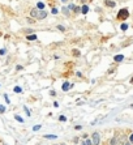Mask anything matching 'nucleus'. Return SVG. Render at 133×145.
Wrapping results in <instances>:
<instances>
[{
  "label": "nucleus",
  "mask_w": 133,
  "mask_h": 145,
  "mask_svg": "<svg viewBox=\"0 0 133 145\" xmlns=\"http://www.w3.org/2000/svg\"><path fill=\"white\" fill-rule=\"evenodd\" d=\"M128 17H129V10L127 9V8H123V9L119 10V13H118V20L124 21V20L128 18Z\"/></svg>",
  "instance_id": "nucleus-1"
},
{
  "label": "nucleus",
  "mask_w": 133,
  "mask_h": 145,
  "mask_svg": "<svg viewBox=\"0 0 133 145\" xmlns=\"http://www.w3.org/2000/svg\"><path fill=\"white\" fill-rule=\"evenodd\" d=\"M91 141H93V145H99L101 142V135L98 132H94L91 135Z\"/></svg>",
  "instance_id": "nucleus-2"
},
{
  "label": "nucleus",
  "mask_w": 133,
  "mask_h": 145,
  "mask_svg": "<svg viewBox=\"0 0 133 145\" xmlns=\"http://www.w3.org/2000/svg\"><path fill=\"white\" fill-rule=\"evenodd\" d=\"M47 12H46V10L43 9V10H39V12H38V16H37V18L38 20H44L46 18V17H47Z\"/></svg>",
  "instance_id": "nucleus-3"
},
{
  "label": "nucleus",
  "mask_w": 133,
  "mask_h": 145,
  "mask_svg": "<svg viewBox=\"0 0 133 145\" xmlns=\"http://www.w3.org/2000/svg\"><path fill=\"white\" fill-rule=\"evenodd\" d=\"M105 4H106V7H110V8H114L116 5V3L114 0H105Z\"/></svg>",
  "instance_id": "nucleus-4"
},
{
  "label": "nucleus",
  "mask_w": 133,
  "mask_h": 145,
  "mask_svg": "<svg viewBox=\"0 0 133 145\" xmlns=\"http://www.w3.org/2000/svg\"><path fill=\"white\" fill-rule=\"evenodd\" d=\"M124 60V55H115L114 56V62H118V63H120V62H123Z\"/></svg>",
  "instance_id": "nucleus-5"
},
{
  "label": "nucleus",
  "mask_w": 133,
  "mask_h": 145,
  "mask_svg": "<svg viewBox=\"0 0 133 145\" xmlns=\"http://www.w3.org/2000/svg\"><path fill=\"white\" fill-rule=\"evenodd\" d=\"M111 145H121V141L119 140L116 136H115V137L111 138Z\"/></svg>",
  "instance_id": "nucleus-6"
},
{
  "label": "nucleus",
  "mask_w": 133,
  "mask_h": 145,
  "mask_svg": "<svg viewBox=\"0 0 133 145\" xmlns=\"http://www.w3.org/2000/svg\"><path fill=\"white\" fill-rule=\"evenodd\" d=\"M88 12H89V7H88L86 4H84L82 7H81V13H82V14H86Z\"/></svg>",
  "instance_id": "nucleus-7"
},
{
  "label": "nucleus",
  "mask_w": 133,
  "mask_h": 145,
  "mask_svg": "<svg viewBox=\"0 0 133 145\" xmlns=\"http://www.w3.org/2000/svg\"><path fill=\"white\" fill-rule=\"evenodd\" d=\"M71 82H64V84H63V86H61V89L63 90H64V92H67V90H69V88H71Z\"/></svg>",
  "instance_id": "nucleus-8"
},
{
  "label": "nucleus",
  "mask_w": 133,
  "mask_h": 145,
  "mask_svg": "<svg viewBox=\"0 0 133 145\" xmlns=\"http://www.w3.org/2000/svg\"><path fill=\"white\" fill-rule=\"evenodd\" d=\"M26 39L27 40H37V36H35V34H27Z\"/></svg>",
  "instance_id": "nucleus-9"
},
{
  "label": "nucleus",
  "mask_w": 133,
  "mask_h": 145,
  "mask_svg": "<svg viewBox=\"0 0 133 145\" xmlns=\"http://www.w3.org/2000/svg\"><path fill=\"white\" fill-rule=\"evenodd\" d=\"M38 12H39V10H38L37 8H34V9L30 10V16H31V17H37V16H38Z\"/></svg>",
  "instance_id": "nucleus-10"
},
{
  "label": "nucleus",
  "mask_w": 133,
  "mask_h": 145,
  "mask_svg": "<svg viewBox=\"0 0 133 145\" xmlns=\"http://www.w3.org/2000/svg\"><path fill=\"white\" fill-rule=\"evenodd\" d=\"M61 12L64 13L65 16H69V9H68V7H63L61 8Z\"/></svg>",
  "instance_id": "nucleus-11"
},
{
  "label": "nucleus",
  "mask_w": 133,
  "mask_h": 145,
  "mask_svg": "<svg viewBox=\"0 0 133 145\" xmlns=\"http://www.w3.org/2000/svg\"><path fill=\"white\" fill-rule=\"evenodd\" d=\"M120 29H121V30H123V32H125L127 29H128V24H125V22H123V24L120 25Z\"/></svg>",
  "instance_id": "nucleus-12"
},
{
  "label": "nucleus",
  "mask_w": 133,
  "mask_h": 145,
  "mask_svg": "<svg viewBox=\"0 0 133 145\" xmlns=\"http://www.w3.org/2000/svg\"><path fill=\"white\" fill-rule=\"evenodd\" d=\"M37 8H38L39 10H43V9H44V4H43V3H40V2H39V3L37 4Z\"/></svg>",
  "instance_id": "nucleus-13"
},
{
  "label": "nucleus",
  "mask_w": 133,
  "mask_h": 145,
  "mask_svg": "<svg viewBox=\"0 0 133 145\" xmlns=\"http://www.w3.org/2000/svg\"><path fill=\"white\" fill-rule=\"evenodd\" d=\"M14 119H16V120H18L20 123H22V122H24V119H22V118L20 116V115H14Z\"/></svg>",
  "instance_id": "nucleus-14"
},
{
  "label": "nucleus",
  "mask_w": 133,
  "mask_h": 145,
  "mask_svg": "<svg viewBox=\"0 0 133 145\" xmlns=\"http://www.w3.org/2000/svg\"><path fill=\"white\" fill-rule=\"evenodd\" d=\"M57 30H60V32H65V28L63 26V25H57Z\"/></svg>",
  "instance_id": "nucleus-15"
},
{
  "label": "nucleus",
  "mask_w": 133,
  "mask_h": 145,
  "mask_svg": "<svg viewBox=\"0 0 133 145\" xmlns=\"http://www.w3.org/2000/svg\"><path fill=\"white\" fill-rule=\"evenodd\" d=\"M13 90H14L16 93H21V92H22V89L20 88V86H14V89H13Z\"/></svg>",
  "instance_id": "nucleus-16"
},
{
  "label": "nucleus",
  "mask_w": 133,
  "mask_h": 145,
  "mask_svg": "<svg viewBox=\"0 0 133 145\" xmlns=\"http://www.w3.org/2000/svg\"><path fill=\"white\" fill-rule=\"evenodd\" d=\"M74 8H76V5H74V4H69L68 5V9L69 10H74Z\"/></svg>",
  "instance_id": "nucleus-17"
},
{
  "label": "nucleus",
  "mask_w": 133,
  "mask_h": 145,
  "mask_svg": "<svg viewBox=\"0 0 133 145\" xmlns=\"http://www.w3.org/2000/svg\"><path fill=\"white\" fill-rule=\"evenodd\" d=\"M85 142H86V145H93V141H91V138H86Z\"/></svg>",
  "instance_id": "nucleus-18"
},
{
  "label": "nucleus",
  "mask_w": 133,
  "mask_h": 145,
  "mask_svg": "<svg viewBox=\"0 0 133 145\" xmlns=\"http://www.w3.org/2000/svg\"><path fill=\"white\" fill-rule=\"evenodd\" d=\"M51 13H52V14H57V13H59V10H57V8H52V9H51Z\"/></svg>",
  "instance_id": "nucleus-19"
},
{
  "label": "nucleus",
  "mask_w": 133,
  "mask_h": 145,
  "mask_svg": "<svg viewBox=\"0 0 133 145\" xmlns=\"http://www.w3.org/2000/svg\"><path fill=\"white\" fill-rule=\"evenodd\" d=\"M44 137H46V138H56L57 136H56V135H46Z\"/></svg>",
  "instance_id": "nucleus-20"
},
{
  "label": "nucleus",
  "mask_w": 133,
  "mask_h": 145,
  "mask_svg": "<svg viewBox=\"0 0 133 145\" xmlns=\"http://www.w3.org/2000/svg\"><path fill=\"white\" fill-rule=\"evenodd\" d=\"M5 112V107L3 105H0V114H4Z\"/></svg>",
  "instance_id": "nucleus-21"
},
{
  "label": "nucleus",
  "mask_w": 133,
  "mask_h": 145,
  "mask_svg": "<svg viewBox=\"0 0 133 145\" xmlns=\"http://www.w3.org/2000/svg\"><path fill=\"white\" fill-rule=\"evenodd\" d=\"M24 110H25V111H26V115H27V116H30V110H29L26 106L24 107Z\"/></svg>",
  "instance_id": "nucleus-22"
},
{
  "label": "nucleus",
  "mask_w": 133,
  "mask_h": 145,
  "mask_svg": "<svg viewBox=\"0 0 133 145\" xmlns=\"http://www.w3.org/2000/svg\"><path fill=\"white\" fill-rule=\"evenodd\" d=\"M5 54H7V50H5V48L0 50V55H5Z\"/></svg>",
  "instance_id": "nucleus-23"
},
{
  "label": "nucleus",
  "mask_w": 133,
  "mask_h": 145,
  "mask_svg": "<svg viewBox=\"0 0 133 145\" xmlns=\"http://www.w3.org/2000/svg\"><path fill=\"white\" fill-rule=\"evenodd\" d=\"M73 55H74V56H78V55H80L78 50H76V48H74V50H73Z\"/></svg>",
  "instance_id": "nucleus-24"
},
{
  "label": "nucleus",
  "mask_w": 133,
  "mask_h": 145,
  "mask_svg": "<svg viewBox=\"0 0 133 145\" xmlns=\"http://www.w3.org/2000/svg\"><path fill=\"white\" fill-rule=\"evenodd\" d=\"M38 130H40V124H39V126H34V127H33V131H38Z\"/></svg>",
  "instance_id": "nucleus-25"
},
{
  "label": "nucleus",
  "mask_w": 133,
  "mask_h": 145,
  "mask_svg": "<svg viewBox=\"0 0 133 145\" xmlns=\"http://www.w3.org/2000/svg\"><path fill=\"white\" fill-rule=\"evenodd\" d=\"M129 142L133 144V133H131V135H129Z\"/></svg>",
  "instance_id": "nucleus-26"
},
{
  "label": "nucleus",
  "mask_w": 133,
  "mask_h": 145,
  "mask_svg": "<svg viewBox=\"0 0 133 145\" xmlns=\"http://www.w3.org/2000/svg\"><path fill=\"white\" fill-rule=\"evenodd\" d=\"M74 12H76V13L81 12V8H80V7H76V8H74Z\"/></svg>",
  "instance_id": "nucleus-27"
},
{
  "label": "nucleus",
  "mask_w": 133,
  "mask_h": 145,
  "mask_svg": "<svg viewBox=\"0 0 133 145\" xmlns=\"http://www.w3.org/2000/svg\"><path fill=\"white\" fill-rule=\"evenodd\" d=\"M59 119H60V120H61V122H65V120H67V118H65V116H64V115H61V116H60V118H59Z\"/></svg>",
  "instance_id": "nucleus-28"
},
{
  "label": "nucleus",
  "mask_w": 133,
  "mask_h": 145,
  "mask_svg": "<svg viewBox=\"0 0 133 145\" xmlns=\"http://www.w3.org/2000/svg\"><path fill=\"white\" fill-rule=\"evenodd\" d=\"M4 98H5V101H7V103H10V101H9V98H8V96H7V94L4 96Z\"/></svg>",
  "instance_id": "nucleus-29"
},
{
  "label": "nucleus",
  "mask_w": 133,
  "mask_h": 145,
  "mask_svg": "<svg viewBox=\"0 0 133 145\" xmlns=\"http://www.w3.org/2000/svg\"><path fill=\"white\" fill-rule=\"evenodd\" d=\"M27 22H29V24H33L34 20H33V18H27Z\"/></svg>",
  "instance_id": "nucleus-30"
},
{
  "label": "nucleus",
  "mask_w": 133,
  "mask_h": 145,
  "mask_svg": "<svg viewBox=\"0 0 133 145\" xmlns=\"http://www.w3.org/2000/svg\"><path fill=\"white\" fill-rule=\"evenodd\" d=\"M124 145H133V144H131V142H129V141H127V142H125V144H124Z\"/></svg>",
  "instance_id": "nucleus-31"
},
{
  "label": "nucleus",
  "mask_w": 133,
  "mask_h": 145,
  "mask_svg": "<svg viewBox=\"0 0 133 145\" xmlns=\"http://www.w3.org/2000/svg\"><path fill=\"white\" fill-rule=\"evenodd\" d=\"M81 145H86V142H85V141H82V142H81Z\"/></svg>",
  "instance_id": "nucleus-32"
},
{
  "label": "nucleus",
  "mask_w": 133,
  "mask_h": 145,
  "mask_svg": "<svg viewBox=\"0 0 133 145\" xmlns=\"http://www.w3.org/2000/svg\"><path fill=\"white\" fill-rule=\"evenodd\" d=\"M59 145H67L65 142H61V144H59Z\"/></svg>",
  "instance_id": "nucleus-33"
},
{
  "label": "nucleus",
  "mask_w": 133,
  "mask_h": 145,
  "mask_svg": "<svg viewBox=\"0 0 133 145\" xmlns=\"http://www.w3.org/2000/svg\"><path fill=\"white\" fill-rule=\"evenodd\" d=\"M131 82H132V84H133V77H132V78H131Z\"/></svg>",
  "instance_id": "nucleus-34"
},
{
  "label": "nucleus",
  "mask_w": 133,
  "mask_h": 145,
  "mask_svg": "<svg viewBox=\"0 0 133 145\" xmlns=\"http://www.w3.org/2000/svg\"><path fill=\"white\" fill-rule=\"evenodd\" d=\"M61 2H63V3H67V0H61Z\"/></svg>",
  "instance_id": "nucleus-35"
},
{
  "label": "nucleus",
  "mask_w": 133,
  "mask_h": 145,
  "mask_svg": "<svg viewBox=\"0 0 133 145\" xmlns=\"http://www.w3.org/2000/svg\"><path fill=\"white\" fill-rule=\"evenodd\" d=\"M131 107H132V108H133V105H132V106H131Z\"/></svg>",
  "instance_id": "nucleus-36"
},
{
  "label": "nucleus",
  "mask_w": 133,
  "mask_h": 145,
  "mask_svg": "<svg viewBox=\"0 0 133 145\" xmlns=\"http://www.w3.org/2000/svg\"><path fill=\"white\" fill-rule=\"evenodd\" d=\"M3 145H5V144H3Z\"/></svg>",
  "instance_id": "nucleus-37"
}]
</instances>
